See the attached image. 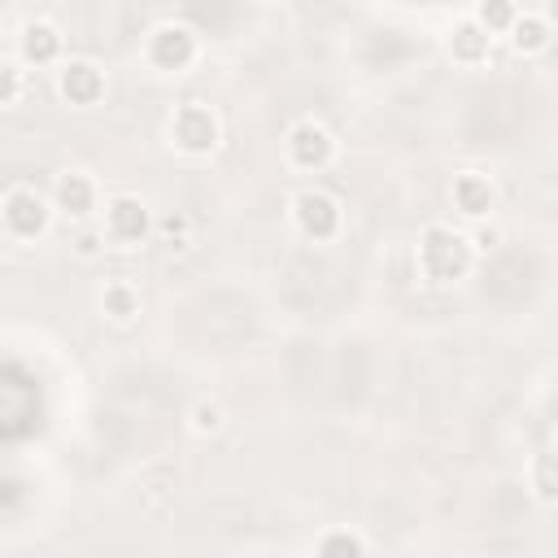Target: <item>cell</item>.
<instances>
[{
    "instance_id": "obj_6",
    "label": "cell",
    "mask_w": 558,
    "mask_h": 558,
    "mask_svg": "<svg viewBox=\"0 0 558 558\" xmlns=\"http://www.w3.org/2000/svg\"><path fill=\"white\" fill-rule=\"evenodd\" d=\"M292 222H296V231H301L305 240L331 244V240L340 235L344 214H340V201H336L331 192H323V187H301V192L292 196Z\"/></svg>"
},
{
    "instance_id": "obj_19",
    "label": "cell",
    "mask_w": 558,
    "mask_h": 558,
    "mask_svg": "<svg viewBox=\"0 0 558 558\" xmlns=\"http://www.w3.org/2000/svg\"><path fill=\"white\" fill-rule=\"evenodd\" d=\"M105 240H109V235H105V227H83V231L74 235V244H70V248H74V257H78V262H96V257L105 253Z\"/></svg>"
},
{
    "instance_id": "obj_4",
    "label": "cell",
    "mask_w": 558,
    "mask_h": 558,
    "mask_svg": "<svg viewBox=\"0 0 558 558\" xmlns=\"http://www.w3.org/2000/svg\"><path fill=\"white\" fill-rule=\"evenodd\" d=\"M283 153H288V166L301 170V174H318L336 161V135L318 122V118H296L283 135Z\"/></svg>"
},
{
    "instance_id": "obj_1",
    "label": "cell",
    "mask_w": 558,
    "mask_h": 558,
    "mask_svg": "<svg viewBox=\"0 0 558 558\" xmlns=\"http://www.w3.org/2000/svg\"><path fill=\"white\" fill-rule=\"evenodd\" d=\"M475 266V240L449 222H427L418 231V270L432 283H458Z\"/></svg>"
},
{
    "instance_id": "obj_11",
    "label": "cell",
    "mask_w": 558,
    "mask_h": 558,
    "mask_svg": "<svg viewBox=\"0 0 558 558\" xmlns=\"http://www.w3.org/2000/svg\"><path fill=\"white\" fill-rule=\"evenodd\" d=\"M449 196H453V209L466 214V218H484V214L497 209V187H493V179L480 174V170H462V174H453Z\"/></svg>"
},
{
    "instance_id": "obj_21",
    "label": "cell",
    "mask_w": 558,
    "mask_h": 558,
    "mask_svg": "<svg viewBox=\"0 0 558 558\" xmlns=\"http://www.w3.org/2000/svg\"><path fill=\"white\" fill-rule=\"evenodd\" d=\"M157 235H166L170 244H187V218H183V214H166V218H157Z\"/></svg>"
},
{
    "instance_id": "obj_3",
    "label": "cell",
    "mask_w": 558,
    "mask_h": 558,
    "mask_svg": "<svg viewBox=\"0 0 558 558\" xmlns=\"http://www.w3.org/2000/svg\"><path fill=\"white\" fill-rule=\"evenodd\" d=\"M166 135H170V144H174L179 153H187V157H209V153L218 148V140H222V122H218V113H214L205 100H183V105L170 113Z\"/></svg>"
},
{
    "instance_id": "obj_13",
    "label": "cell",
    "mask_w": 558,
    "mask_h": 558,
    "mask_svg": "<svg viewBox=\"0 0 558 558\" xmlns=\"http://www.w3.org/2000/svg\"><path fill=\"white\" fill-rule=\"evenodd\" d=\"M506 35H510V48H514V52L536 57V52H545V48H549L554 26H549L541 13H519V17H514V26H510Z\"/></svg>"
},
{
    "instance_id": "obj_14",
    "label": "cell",
    "mask_w": 558,
    "mask_h": 558,
    "mask_svg": "<svg viewBox=\"0 0 558 558\" xmlns=\"http://www.w3.org/2000/svg\"><path fill=\"white\" fill-rule=\"evenodd\" d=\"M100 314L113 323H131L140 314V288L131 279H109L100 288Z\"/></svg>"
},
{
    "instance_id": "obj_5",
    "label": "cell",
    "mask_w": 558,
    "mask_h": 558,
    "mask_svg": "<svg viewBox=\"0 0 558 558\" xmlns=\"http://www.w3.org/2000/svg\"><path fill=\"white\" fill-rule=\"evenodd\" d=\"M196 52H201V44H196V31L187 22H161L144 39L148 65L153 70H166V74H183L196 61Z\"/></svg>"
},
{
    "instance_id": "obj_8",
    "label": "cell",
    "mask_w": 558,
    "mask_h": 558,
    "mask_svg": "<svg viewBox=\"0 0 558 558\" xmlns=\"http://www.w3.org/2000/svg\"><path fill=\"white\" fill-rule=\"evenodd\" d=\"M57 96L65 105H74V109H92L105 96V70L96 61H87V57L61 61V70H57Z\"/></svg>"
},
{
    "instance_id": "obj_9",
    "label": "cell",
    "mask_w": 558,
    "mask_h": 558,
    "mask_svg": "<svg viewBox=\"0 0 558 558\" xmlns=\"http://www.w3.org/2000/svg\"><path fill=\"white\" fill-rule=\"evenodd\" d=\"M61 48H65V39H61V31H57L48 17L26 22L22 35H17V57H22V65H57V61H61Z\"/></svg>"
},
{
    "instance_id": "obj_2",
    "label": "cell",
    "mask_w": 558,
    "mask_h": 558,
    "mask_svg": "<svg viewBox=\"0 0 558 558\" xmlns=\"http://www.w3.org/2000/svg\"><path fill=\"white\" fill-rule=\"evenodd\" d=\"M52 209H57V201H48L44 192H35L31 183H9L4 196H0V222H4V235H9V240H22V244L48 235V227H52Z\"/></svg>"
},
{
    "instance_id": "obj_16",
    "label": "cell",
    "mask_w": 558,
    "mask_h": 558,
    "mask_svg": "<svg viewBox=\"0 0 558 558\" xmlns=\"http://www.w3.org/2000/svg\"><path fill=\"white\" fill-rule=\"evenodd\" d=\"M471 17H475L488 35H506V31L514 26V17H519V4H514V0H480Z\"/></svg>"
},
{
    "instance_id": "obj_20",
    "label": "cell",
    "mask_w": 558,
    "mask_h": 558,
    "mask_svg": "<svg viewBox=\"0 0 558 558\" xmlns=\"http://www.w3.org/2000/svg\"><path fill=\"white\" fill-rule=\"evenodd\" d=\"M0 105L4 109H13L17 105V96H22V65L17 61H4V70H0Z\"/></svg>"
},
{
    "instance_id": "obj_12",
    "label": "cell",
    "mask_w": 558,
    "mask_h": 558,
    "mask_svg": "<svg viewBox=\"0 0 558 558\" xmlns=\"http://www.w3.org/2000/svg\"><path fill=\"white\" fill-rule=\"evenodd\" d=\"M445 48H449V57H453L458 65H484L488 52H493V35H488L475 17H462V22H453Z\"/></svg>"
},
{
    "instance_id": "obj_10",
    "label": "cell",
    "mask_w": 558,
    "mask_h": 558,
    "mask_svg": "<svg viewBox=\"0 0 558 558\" xmlns=\"http://www.w3.org/2000/svg\"><path fill=\"white\" fill-rule=\"evenodd\" d=\"M52 201H57L61 214L87 218L96 209V201H100V187H96V179L87 170H61L57 183H52Z\"/></svg>"
},
{
    "instance_id": "obj_17",
    "label": "cell",
    "mask_w": 558,
    "mask_h": 558,
    "mask_svg": "<svg viewBox=\"0 0 558 558\" xmlns=\"http://www.w3.org/2000/svg\"><path fill=\"white\" fill-rule=\"evenodd\" d=\"M187 427H192L196 436H214V432L227 427V410H222L218 401L201 397V401H192V410H187Z\"/></svg>"
},
{
    "instance_id": "obj_18",
    "label": "cell",
    "mask_w": 558,
    "mask_h": 558,
    "mask_svg": "<svg viewBox=\"0 0 558 558\" xmlns=\"http://www.w3.org/2000/svg\"><path fill=\"white\" fill-rule=\"evenodd\" d=\"M314 554H323V558H331V554L357 558V554H366V541H362L357 532H327V536L314 541Z\"/></svg>"
},
{
    "instance_id": "obj_7",
    "label": "cell",
    "mask_w": 558,
    "mask_h": 558,
    "mask_svg": "<svg viewBox=\"0 0 558 558\" xmlns=\"http://www.w3.org/2000/svg\"><path fill=\"white\" fill-rule=\"evenodd\" d=\"M157 231V218L148 214V205L140 196H109L105 201V235L113 244H140Z\"/></svg>"
},
{
    "instance_id": "obj_15",
    "label": "cell",
    "mask_w": 558,
    "mask_h": 558,
    "mask_svg": "<svg viewBox=\"0 0 558 558\" xmlns=\"http://www.w3.org/2000/svg\"><path fill=\"white\" fill-rule=\"evenodd\" d=\"M527 488H532L536 501L558 506V453H554V449H541V453L532 458V466H527Z\"/></svg>"
},
{
    "instance_id": "obj_22",
    "label": "cell",
    "mask_w": 558,
    "mask_h": 558,
    "mask_svg": "<svg viewBox=\"0 0 558 558\" xmlns=\"http://www.w3.org/2000/svg\"><path fill=\"white\" fill-rule=\"evenodd\" d=\"M541 17H545V22L558 31V0H541Z\"/></svg>"
}]
</instances>
